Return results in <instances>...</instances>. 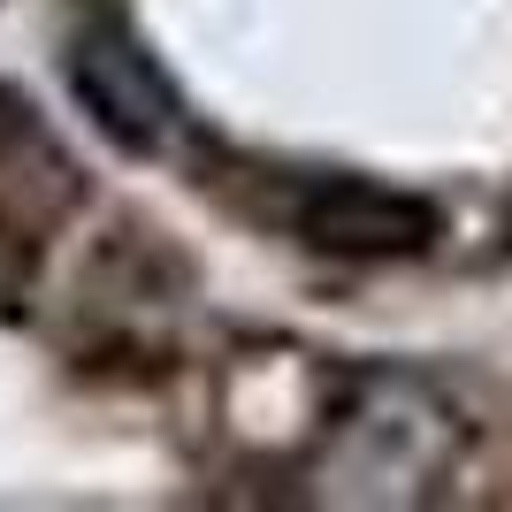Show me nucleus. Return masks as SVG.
Listing matches in <instances>:
<instances>
[{
    "label": "nucleus",
    "instance_id": "obj_1",
    "mask_svg": "<svg viewBox=\"0 0 512 512\" xmlns=\"http://www.w3.org/2000/svg\"><path fill=\"white\" fill-rule=\"evenodd\" d=\"M451 444H459V421L413 375H352L321 428V459L337 474V497L352 505L428 497V482L451 467Z\"/></svg>",
    "mask_w": 512,
    "mask_h": 512
},
{
    "label": "nucleus",
    "instance_id": "obj_2",
    "mask_svg": "<svg viewBox=\"0 0 512 512\" xmlns=\"http://www.w3.org/2000/svg\"><path fill=\"white\" fill-rule=\"evenodd\" d=\"M69 92L85 100V115L100 123L107 146L123 153H169V138L184 130V107H176V85L161 77L146 46L130 39L115 16H92L77 39H69Z\"/></svg>",
    "mask_w": 512,
    "mask_h": 512
},
{
    "label": "nucleus",
    "instance_id": "obj_3",
    "mask_svg": "<svg viewBox=\"0 0 512 512\" xmlns=\"http://www.w3.org/2000/svg\"><path fill=\"white\" fill-rule=\"evenodd\" d=\"M276 214L306 245L344 253V260H406L436 237V207H428V199L390 192V184H360V176H314V184L291 192Z\"/></svg>",
    "mask_w": 512,
    "mask_h": 512
},
{
    "label": "nucleus",
    "instance_id": "obj_4",
    "mask_svg": "<svg viewBox=\"0 0 512 512\" xmlns=\"http://www.w3.org/2000/svg\"><path fill=\"white\" fill-rule=\"evenodd\" d=\"M85 199V176L69 169V153L54 146V130L16 100L0 92V253L31 276L39 260V237L62 222L69 207Z\"/></svg>",
    "mask_w": 512,
    "mask_h": 512
}]
</instances>
